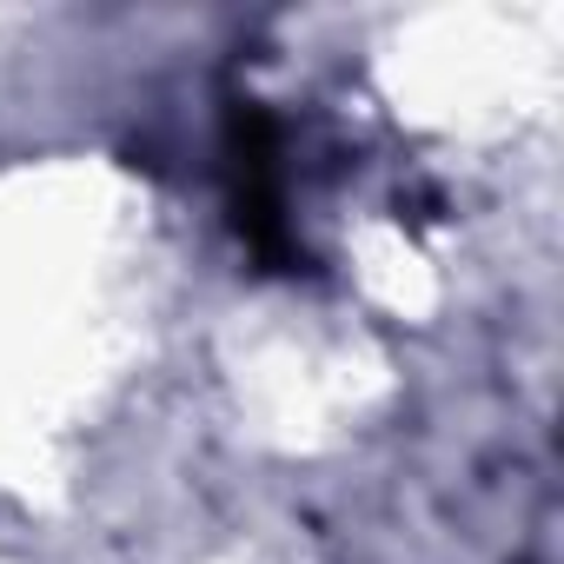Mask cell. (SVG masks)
Instances as JSON below:
<instances>
[{"label": "cell", "mask_w": 564, "mask_h": 564, "mask_svg": "<svg viewBox=\"0 0 564 564\" xmlns=\"http://www.w3.org/2000/svg\"><path fill=\"white\" fill-rule=\"evenodd\" d=\"M226 180H232V226L246 252L265 272H300L313 265L286 219V173H279V120L259 100H239L226 113Z\"/></svg>", "instance_id": "1"}]
</instances>
